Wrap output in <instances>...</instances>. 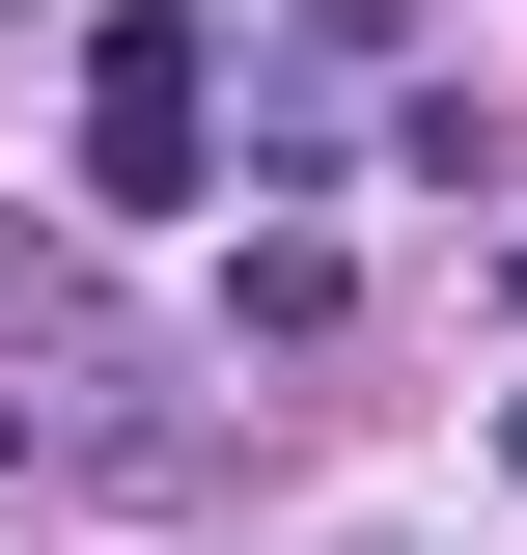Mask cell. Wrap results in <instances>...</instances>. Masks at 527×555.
<instances>
[{
	"label": "cell",
	"instance_id": "cell-1",
	"mask_svg": "<svg viewBox=\"0 0 527 555\" xmlns=\"http://www.w3.org/2000/svg\"><path fill=\"white\" fill-rule=\"evenodd\" d=\"M83 195L112 222H195L222 195V28L195 0H112V28H83Z\"/></svg>",
	"mask_w": 527,
	"mask_h": 555
},
{
	"label": "cell",
	"instance_id": "cell-2",
	"mask_svg": "<svg viewBox=\"0 0 527 555\" xmlns=\"http://www.w3.org/2000/svg\"><path fill=\"white\" fill-rule=\"evenodd\" d=\"M0 28H28V0H0Z\"/></svg>",
	"mask_w": 527,
	"mask_h": 555
}]
</instances>
